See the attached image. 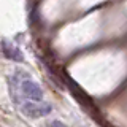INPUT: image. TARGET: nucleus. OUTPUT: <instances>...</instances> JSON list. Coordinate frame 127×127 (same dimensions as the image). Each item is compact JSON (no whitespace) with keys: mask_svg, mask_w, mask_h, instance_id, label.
<instances>
[{"mask_svg":"<svg viewBox=\"0 0 127 127\" xmlns=\"http://www.w3.org/2000/svg\"><path fill=\"white\" fill-rule=\"evenodd\" d=\"M19 110L21 113H24L27 118H43V116H48V114L53 111V106L49 103H45L43 100H24V102H19Z\"/></svg>","mask_w":127,"mask_h":127,"instance_id":"obj_2","label":"nucleus"},{"mask_svg":"<svg viewBox=\"0 0 127 127\" xmlns=\"http://www.w3.org/2000/svg\"><path fill=\"white\" fill-rule=\"evenodd\" d=\"M8 84L14 92H19L22 98L26 100H43L45 98V92L40 87L38 83H35L30 78L29 73H26L24 70H14L13 73L8 76Z\"/></svg>","mask_w":127,"mask_h":127,"instance_id":"obj_1","label":"nucleus"},{"mask_svg":"<svg viewBox=\"0 0 127 127\" xmlns=\"http://www.w3.org/2000/svg\"><path fill=\"white\" fill-rule=\"evenodd\" d=\"M2 51H3V56L6 59H10V61H14V62L24 61V56L21 53V49L16 45H13V43L6 41V40H2Z\"/></svg>","mask_w":127,"mask_h":127,"instance_id":"obj_3","label":"nucleus"},{"mask_svg":"<svg viewBox=\"0 0 127 127\" xmlns=\"http://www.w3.org/2000/svg\"><path fill=\"white\" fill-rule=\"evenodd\" d=\"M46 127H68V126L64 124L62 121H56V119H53V121H49L46 124Z\"/></svg>","mask_w":127,"mask_h":127,"instance_id":"obj_4","label":"nucleus"}]
</instances>
